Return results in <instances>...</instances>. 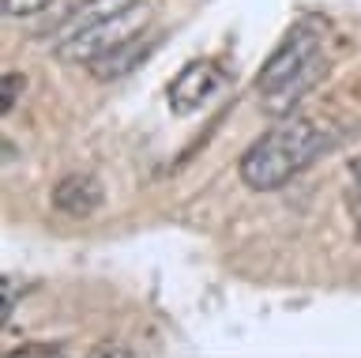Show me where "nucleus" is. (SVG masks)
<instances>
[{"label":"nucleus","mask_w":361,"mask_h":358,"mask_svg":"<svg viewBox=\"0 0 361 358\" xmlns=\"http://www.w3.org/2000/svg\"><path fill=\"white\" fill-rule=\"evenodd\" d=\"M350 170H354V177H357V185H361V155H357L354 162H350Z\"/></svg>","instance_id":"obj_11"},{"label":"nucleus","mask_w":361,"mask_h":358,"mask_svg":"<svg viewBox=\"0 0 361 358\" xmlns=\"http://www.w3.org/2000/svg\"><path fill=\"white\" fill-rule=\"evenodd\" d=\"M98 354H102V358H132L128 351H121V347H102Z\"/></svg>","instance_id":"obj_10"},{"label":"nucleus","mask_w":361,"mask_h":358,"mask_svg":"<svg viewBox=\"0 0 361 358\" xmlns=\"http://www.w3.org/2000/svg\"><path fill=\"white\" fill-rule=\"evenodd\" d=\"M151 46H154V42H143V35H140V38H132V42H124V46H121V49H113L109 57H102V61L90 64V76H94V80H102V83L121 80V76H128L135 64H140L147 53H151Z\"/></svg>","instance_id":"obj_6"},{"label":"nucleus","mask_w":361,"mask_h":358,"mask_svg":"<svg viewBox=\"0 0 361 358\" xmlns=\"http://www.w3.org/2000/svg\"><path fill=\"white\" fill-rule=\"evenodd\" d=\"M53 208L68 219H90L106 200V189L94 174H68L53 185Z\"/></svg>","instance_id":"obj_5"},{"label":"nucleus","mask_w":361,"mask_h":358,"mask_svg":"<svg viewBox=\"0 0 361 358\" xmlns=\"http://www.w3.org/2000/svg\"><path fill=\"white\" fill-rule=\"evenodd\" d=\"M327 148H335V136L316 121H282L248 143L237 162V174L252 193H275L309 170Z\"/></svg>","instance_id":"obj_1"},{"label":"nucleus","mask_w":361,"mask_h":358,"mask_svg":"<svg viewBox=\"0 0 361 358\" xmlns=\"http://www.w3.org/2000/svg\"><path fill=\"white\" fill-rule=\"evenodd\" d=\"M222 87V72L211 61H192L185 72L169 83V109L173 114H192Z\"/></svg>","instance_id":"obj_4"},{"label":"nucleus","mask_w":361,"mask_h":358,"mask_svg":"<svg viewBox=\"0 0 361 358\" xmlns=\"http://www.w3.org/2000/svg\"><path fill=\"white\" fill-rule=\"evenodd\" d=\"M4 87H8V95H4V114H11V106H16V98H19V87H27V80H23L19 72H8V76H4Z\"/></svg>","instance_id":"obj_9"},{"label":"nucleus","mask_w":361,"mask_h":358,"mask_svg":"<svg viewBox=\"0 0 361 358\" xmlns=\"http://www.w3.org/2000/svg\"><path fill=\"white\" fill-rule=\"evenodd\" d=\"M128 4H135V0H83V4H79L75 12L64 19V23H56L53 42L72 38V35H79L83 27L98 23V19H106V16H113V12H121V8H128Z\"/></svg>","instance_id":"obj_7"},{"label":"nucleus","mask_w":361,"mask_h":358,"mask_svg":"<svg viewBox=\"0 0 361 358\" xmlns=\"http://www.w3.org/2000/svg\"><path fill=\"white\" fill-rule=\"evenodd\" d=\"M45 4H53V0H4V16H8V19L34 16V12H42Z\"/></svg>","instance_id":"obj_8"},{"label":"nucleus","mask_w":361,"mask_h":358,"mask_svg":"<svg viewBox=\"0 0 361 358\" xmlns=\"http://www.w3.org/2000/svg\"><path fill=\"white\" fill-rule=\"evenodd\" d=\"M324 23L320 19H301L286 30V38L256 72V95L264 98L271 114L290 109L309 87L324 76Z\"/></svg>","instance_id":"obj_2"},{"label":"nucleus","mask_w":361,"mask_h":358,"mask_svg":"<svg viewBox=\"0 0 361 358\" xmlns=\"http://www.w3.org/2000/svg\"><path fill=\"white\" fill-rule=\"evenodd\" d=\"M151 16H154V8L147 4V0H135V4L121 8V12H113L106 19H98V23L83 27L79 35L64 38V42H53V53L64 64H87L90 68L94 61L109 57L113 49H121L124 42L140 38L147 30V23H151Z\"/></svg>","instance_id":"obj_3"}]
</instances>
